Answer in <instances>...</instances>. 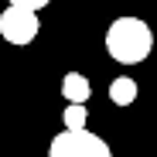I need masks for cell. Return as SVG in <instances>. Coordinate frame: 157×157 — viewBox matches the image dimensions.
<instances>
[{
	"label": "cell",
	"mask_w": 157,
	"mask_h": 157,
	"mask_svg": "<svg viewBox=\"0 0 157 157\" xmlns=\"http://www.w3.org/2000/svg\"><path fill=\"white\" fill-rule=\"evenodd\" d=\"M38 14L31 7H17L10 4L4 14H0V34H4L10 44H31L38 38Z\"/></svg>",
	"instance_id": "obj_3"
},
{
	"label": "cell",
	"mask_w": 157,
	"mask_h": 157,
	"mask_svg": "<svg viewBox=\"0 0 157 157\" xmlns=\"http://www.w3.org/2000/svg\"><path fill=\"white\" fill-rule=\"evenodd\" d=\"M65 123H68L72 130H78V126H86V109H82V102H72V106L65 109Z\"/></svg>",
	"instance_id": "obj_6"
},
{
	"label": "cell",
	"mask_w": 157,
	"mask_h": 157,
	"mask_svg": "<svg viewBox=\"0 0 157 157\" xmlns=\"http://www.w3.org/2000/svg\"><path fill=\"white\" fill-rule=\"evenodd\" d=\"M10 4H17V7H31V10H38V7H44L48 0H10Z\"/></svg>",
	"instance_id": "obj_7"
},
{
	"label": "cell",
	"mask_w": 157,
	"mask_h": 157,
	"mask_svg": "<svg viewBox=\"0 0 157 157\" xmlns=\"http://www.w3.org/2000/svg\"><path fill=\"white\" fill-rule=\"evenodd\" d=\"M109 99L116 102V106H130V102L137 99V82H133V78H113Z\"/></svg>",
	"instance_id": "obj_5"
},
{
	"label": "cell",
	"mask_w": 157,
	"mask_h": 157,
	"mask_svg": "<svg viewBox=\"0 0 157 157\" xmlns=\"http://www.w3.org/2000/svg\"><path fill=\"white\" fill-rule=\"evenodd\" d=\"M48 154L51 157H109V144H102L86 126H78V130L68 126L65 133H58L48 144Z\"/></svg>",
	"instance_id": "obj_2"
},
{
	"label": "cell",
	"mask_w": 157,
	"mask_h": 157,
	"mask_svg": "<svg viewBox=\"0 0 157 157\" xmlns=\"http://www.w3.org/2000/svg\"><path fill=\"white\" fill-rule=\"evenodd\" d=\"M154 34L140 17H116L106 31V51L120 65H137L150 55Z\"/></svg>",
	"instance_id": "obj_1"
},
{
	"label": "cell",
	"mask_w": 157,
	"mask_h": 157,
	"mask_svg": "<svg viewBox=\"0 0 157 157\" xmlns=\"http://www.w3.org/2000/svg\"><path fill=\"white\" fill-rule=\"evenodd\" d=\"M62 92H65V99H68V102H86L92 89H89V78H86V75L68 72V75L62 78Z\"/></svg>",
	"instance_id": "obj_4"
}]
</instances>
